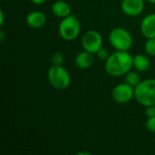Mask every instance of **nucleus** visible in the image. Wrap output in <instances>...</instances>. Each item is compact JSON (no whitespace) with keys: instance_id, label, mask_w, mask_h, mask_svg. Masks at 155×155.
Listing matches in <instances>:
<instances>
[{"instance_id":"4","label":"nucleus","mask_w":155,"mask_h":155,"mask_svg":"<svg viewBox=\"0 0 155 155\" xmlns=\"http://www.w3.org/2000/svg\"><path fill=\"white\" fill-rule=\"evenodd\" d=\"M109 41L112 46L117 51H128L133 46L131 34L123 27L114 28L110 32Z\"/></svg>"},{"instance_id":"9","label":"nucleus","mask_w":155,"mask_h":155,"mask_svg":"<svg viewBox=\"0 0 155 155\" xmlns=\"http://www.w3.org/2000/svg\"><path fill=\"white\" fill-rule=\"evenodd\" d=\"M141 32L147 39L155 38V14L147 15L141 22Z\"/></svg>"},{"instance_id":"2","label":"nucleus","mask_w":155,"mask_h":155,"mask_svg":"<svg viewBox=\"0 0 155 155\" xmlns=\"http://www.w3.org/2000/svg\"><path fill=\"white\" fill-rule=\"evenodd\" d=\"M134 98L143 106L155 105V79H146L134 87Z\"/></svg>"},{"instance_id":"11","label":"nucleus","mask_w":155,"mask_h":155,"mask_svg":"<svg viewBox=\"0 0 155 155\" xmlns=\"http://www.w3.org/2000/svg\"><path fill=\"white\" fill-rule=\"evenodd\" d=\"M94 63V54L84 51L79 53L75 57V64L80 69H88L90 68Z\"/></svg>"},{"instance_id":"12","label":"nucleus","mask_w":155,"mask_h":155,"mask_svg":"<svg viewBox=\"0 0 155 155\" xmlns=\"http://www.w3.org/2000/svg\"><path fill=\"white\" fill-rule=\"evenodd\" d=\"M52 12L57 17L64 18L71 15V7L70 5L63 0H58L53 3L52 5Z\"/></svg>"},{"instance_id":"10","label":"nucleus","mask_w":155,"mask_h":155,"mask_svg":"<svg viewBox=\"0 0 155 155\" xmlns=\"http://www.w3.org/2000/svg\"><path fill=\"white\" fill-rule=\"evenodd\" d=\"M26 24L33 28H41L46 23L45 15L40 11H32L25 17Z\"/></svg>"},{"instance_id":"23","label":"nucleus","mask_w":155,"mask_h":155,"mask_svg":"<svg viewBox=\"0 0 155 155\" xmlns=\"http://www.w3.org/2000/svg\"><path fill=\"white\" fill-rule=\"evenodd\" d=\"M148 2H150V3H152V4H155V0H147Z\"/></svg>"},{"instance_id":"18","label":"nucleus","mask_w":155,"mask_h":155,"mask_svg":"<svg viewBox=\"0 0 155 155\" xmlns=\"http://www.w3.org/2000/svg\"><path fill=\"white\" fill-rule=\"evenodd\" d=\"M146 128L151 133H155V116L148 117L146 121Z\"/></svg>"},{"instance_id":"5","label":"nucleus","mask_w":155,"mask_h":155,"mask_svg":"<svg viewBox=\"0 0 155 155\" xmlns=\"http://www.w3.org/2000/svg\"><path fill=\"white\" fill-rule=\"evenodd\" d=\"M58 32L61 37L66 41H73L76 39L81 32L79 20L72 15L63 18L58 26Z\"/></svg>"},{"instance_id":"14","label":"nucleus","mask_w":155,"mask_h":155,"mask_svg":"<svg viewBox=\"0 0 155 155\" xmlns=\"http://www.w3.org/2000/svg\"><path fill=\"white\" fill-rule=\"evenodd\" d=\"M141 81H142L141 76H140V74L137 72L129 71L125 74V83H127L128 84L132 85L133 87L137 86L141 83Z\"/></svg>"},{"instance_id":"20","label":"nucleus","mask_w":155,"mask_h":155,"mask_svg":"<svg viewBox=\"0 0 155 155\" xmlns=\"http://www.w3.org/2000/svg\"><path fill=\"white\" fill-rule=\"evenodd\" d=\"M46 0H31L32 3L35 4V5H42L45 2Z\"/></svg>"},{"instance_id":"6","label":"nucleus","mask_w":155,"mask_h":155,"mask_svg":"<svg viewBox=\"0 0 155 155\" xmlns=\"http://www.w3.org/2000/svg\"><path fill=\"white\" fill-rule=\"evenodd\" d=\"M82 45L85 51L96 54L103 47V37L101 34L95 30H89L82 37Z\"/></svg>"},{"instance_id":"1","label":"nucleus","mask_w":155,"mask_h":155,"mask_svg":"<svg viewBox=\"0 0 155 155\" xmlns=\"http://www.w3.org/2000/svg\"><path fill=\"white\" fill-rule=\"evenodd\" d=\"M134 66V56L128 51H117L109 55L105 61V71L114 77L125 75Z\"/></svg>"},{"instance_id":"16","label":"nucleus","mask_w":155,"mask_h":155,"mask_svg":"<svg viewBox=\"0 0 155 155\" xmlns=\"http://www.w3.org/2000/svg\"><path fill=\"white\" fill-rule=\"evenodd\" d=\"M51 63L53 64V65H62L64 63V55L62 53L59 52H55L51 55Z\"/></svg>"},{"instance_id":"22","label":"nucleus","mask_w":155,"mask_h":155,"mask_svg":"<svg viewBox=\"0 0 155 155\" xmlns=\"http://www.w3.org/2000/svg\"><path fill=\"white\" fill-rule=\"evenodd\" d=\"M0 39H1V41H4V40H5V34H4V31H0Z\"/></svg>"},{"instance_id":"15","label":"nucleus","mask_w":155,"mask_h":155,"mask_svg":"<svg viewBox=\"0 0 155 155\" xmlns=\"http://www.w3.org/2000/svg\"><path fill=\"white\" fill-rule=\"evenodd\" d=\"M144 49L149 55L155 56V38H149L146 41Z\"/></svg>"},{"instance_id":"8","label":"nucleus","mask_w":155,"mask_h":155,"mask_svg":"<svg viewBox=\"0 0 155 155\" xmlns=\"http://www.w3.org/2000/svg\"><path fill=\"white\" fill-rule=\"evenodd\" d=\"M122 11L129 16L141 15L144 9L143 0H123L121 4Z\"/></svg>"},{"instance_id":"3","label":"nucleus","mask_w":155,"mask_h":155,"mask_svg":"<svg viewBox=\"0 0 155 155\" xmlns=\"http://www.w3.org/2000/svg\"><path fill=\"white\" fill-rule=\"evenodd\" d=\"M47 78L50 84L57 90H64L71 84V76L62 65H52L47 72Z\"/></svg>"},{"instance_id":"17","label":"nucleus","mask_w":155,"mask_h":155,"mask_svg":"<svg viewBox=\"0 0 155 155\" xmlns=\"http://www.w3.org/2000/svg\"><path fill=\"white\" fill-rule=\"evenodd\" d=\"M96 55H97V57L100 59V60H104V61H106L107 60V58L109 57V53H108V51H107V49H105V48H104V47H102V48H100L98 51H97V53H96Z\"/></svg>"},{"instance_id":"19","label":"nucleus","mask_w":155,"mask_h":155,"mask_svg":"<svg viewBox=\"0 0 155 155\" xmlns=\"http://www.w3.org/2000/svg\"><path fill=\"white\" fill-rule=\"evenodd\" d=\"M145 115L147 117H153L155 116V105H149L146 106L145 109Z\"/></svg>"},{"instance_id":"7","label":"nucleus","mask_w":155,"mask_h":155,"mask_svg":"<svg viewBox=\"0 0 155 155\" xmlns=\"http://www.w3.org/2000/svg\"><path fill=\"white\" fill-rule=\"evenodd\" d=\"M112 97L114 102L119 104H126L134 98V87L127 83L119 84L114 87Z\"/></svg>"},{"instance_id":"13","label":"nucleus","mask_w":155,"mask_h":155,"mask_svg":"<svg viewBox=\"0 0 155 155\" xmlns=\"http://www.w3.org/2000/svg\"><path fill=\"white\" fill-rule=\"evenodd\" d=\"M151 66L150 59L144 54H136L134 56V67L138 72H146Z\"/></svg>"},{"instance_id":"21","label":"nucleus","mask_w":155,"mask_h":155,"mask_svg":"<svg viewBox=\"0 0 155 155\" xmlns=\"http://www.w3.org/2000/svg\"><path fill=\"white\" fill-rule=\"evenodd\" d=\"M0 15H1V22H0V24H1V25H3V24H4V19H5L4 12L1 11V12H0Z\"/></svg>"}]
</instances>
